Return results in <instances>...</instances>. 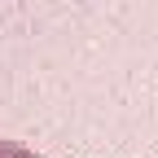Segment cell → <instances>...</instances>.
Returning a JSON list of instances; mask_svg holds the SVG:
<instances>
[{"label": "cell", "instance_id": "obj_1", "mask_svg": "<svg viewBox=\"0 0 158 158\" xmlns=\"http://www.w3.org/2000/svg\"><path fill=\"white\" fill-rule=\"evenodd\" d=\"M0 158H31L22 145H0Z\"/></svg>", "mask_w": 158, "mask_h": 158}]
</instances>
